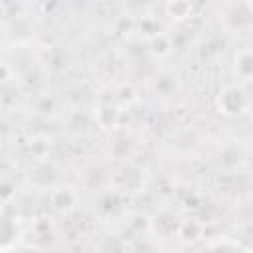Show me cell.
Masks as SVG:
<instances>
[{
  "mask_svg": "<svg viewBox=\"0 0 253 253\" xmlns=\"http://www.w3.org/2000/svg\"><path fill=\"white\" fill-rule=\"evenodd\" d=\"M219 109L225 115L237 117V115L245 113V109H247V95L243 93L241 87L229 85L219 93Z\"/></svg>",
  "mask_w": 253,
  "mask_h": 253,
  "instance_id": "6da1fadb",
  "label": "cell"
},
{
  "mask_svg": "<svg viewBox=\"0 0 253 253\" xmlns=\"http://www.w3.org/2000/svg\"><path fill=\"white\" fill-rule=\"evenodd\" d=\"M235 71L245 79L253 77V51H241L235 57Z\"/></svg>",
  "mask_w": 253,
  "mask_h": 253,
  "instance_id": "7a4b0ae2",
  "label": "cell"
},
{
  "mask_svg": "<svg viewBox=\"0 0 253 253\" xmlns=\"http://www.w3.org/2000/svg\"><path fill=\"white\" fill-rule=\"evenodd\" d=\"M251 6H253V0H251Z\"/></svg>",
  "mask_w": 253,
  "mask_h": 253,
  "instance_id": "3957f363",
  "label": "cell"
}]
</instances>
